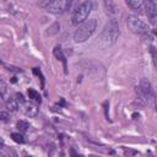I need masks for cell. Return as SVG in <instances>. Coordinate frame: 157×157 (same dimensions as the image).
<instances>
[{
    "instance_id": "cell-1",
    "label": "cell",
    "mask_w": 157,
    "mask_h": 157,
    "mask_svg": "<svg viewBox=\"0 0 157 157\" xmlns=\"http://www.w3.org/2000/svg\"><path fill=\"white\" fill-rule=\"evenodd\" d=\"M118 36H119V25L113 18L104 26L101 33V37H99V44L102 45V48L110 47L112 44L115 43Z\"/></svg>"
},
{
    "instance_id": "cell-2",
    "label": "cell",
    "mask_w": 157,
    "mask_h": 157,
    "mask_svg": "<svg viewBox=\"0 0 157 157\" xmlns=\"http://www.w3.org/2000/svg\"><path fill=\"white\" fill-rule=\"evenodd\" d=\"M97 29V20L96 18H90L86 20L85 22L80 23L77 29L74 33V40L76 43H83L86 42Z\"/></svg>"
},
{
    "instance_id": "cell-3",
    "label": "cell",
    "mask_w": 157,
    "mask_h": 157,
    "mask_svg": "<svg viewBox=\"0 0 157 157\" xmlns=\"http://www.w3.org/2000/svg\"><path fill=\"white\" fill-rule=\"evenodd\" d=\"M91 10H92V2H91L90 0H86V1H83L82 4H80V5L75 9V11H74V13H72V17H71L72 25L78 26L80 23L85 22V21L88 18V16H90Z\"/></svg>"
},
{
    "instance_id": "cell-4",
    "label": "cell",
    "mask_w": 157,
    "mask_h": 157,
    "mask_svg": "<svg viewBox=\"0 0 157 157\" xmlns=\"http://www.w3.org/2000/svg\"><path fill=\"white\" fill-rule=\"evenodd\" d=\"M126 26L135 34H145V33L148 32L147 25L141 18H139L137 16H134V15L128 16V18H126Z\"/></svg>"
},
{
    "instance_id": "cell-5",
    "label": "cell",
    "mask_w": 157,
    "mask_h": 157,
    "mask_svg": "<svg viewBox=\"0 0 157 157\" xmlns=\"http://www.w3.org/2000/svg\"><path fill=\"white\" fill-rule=\"evenodd\" d=\"M72 6V0H53L45 7L48 12L52 13H61L70 10Z\"/></svg>"
},
{
    "instance_id": "cell-6",
    "label": "cell",
    "mask_w": 157,
    "mask_h": 157,
    "mask_svg": "<svg viewBox=\"0 0 157 157\" xmlns=\"http://www.w3.org/2000/svg\"><path fill=\"white\" fill-rule=\"evenodd\" d=\"M136 92L139 93L140 98H141V99H145L146 102L153 99V97H155L153 90H152V87H151V83H150L147 80H142V81L140 82V86H139V88L136 90Z\"/></svg>"
},
{
    "instance_id": "cell-7",
    "label": "cell",
    "mask_w": 157,
    "mask_h": 157,
    "mask_svg": "<svg viewBox=\"0 0 157 157\" xmlns=\"http://www.w3.org/2000/svg\"><path fill=\"white\" fill-rule=\"evenodd\" d=\"M23 112H25V114H26L27 117L34 118V117L38 115L39 109H38V107H37L36 104H33V103H23Z\"/></svg>"
},
{
    "instance_id": "cell-8",
    "label": "cell",
    "mask_w": 157,
    "mask_h": 157,
    "mask_svg": "<svg viewBox=\"0 0 157 157\" xmlns=\"http://www.w3.org/2000/svg\"><path fill=\"white\" fill-rule=\"evenodd\" d=\"M146 13H147V17L150 18L151 23L155 25L156 22V15H157V5H152L150 2L146 4Z\"/></svg>"
},
{
    "instance_id": "cell-9",
    "label": "cell",
    "mask_w": 157,
    "mask_h": 157,
    "mask_svg": "<svg viewBox=\"0 0 157 157\" xmlns=\"http://www.w3.org/2000/svg\"><path fill=\"white\" fill-rule=\"evenodd\" d=\"M53 53H54V55H55V58H56L58 60L63 61V64H64V69H65V72H66V59H65V55H64L61 48H60V47H55L54 50H53Z\"/></svg>"
},
{
    "instance_id": "cell-10",
    "label": "cell",
    "mask_w": 157,
    "mask_h": 157,
    "mask_svg": "<svg viewBox=\"0 0 157 157\" xmlns=\"http://www.w3.org/2000/svg\"><path fill=\"white\" fill-rule=\"evenodd\" d=\"M6 108L10 110V112H16L18 109V102L16 98H10L7 102H6Z\"/></svg>"
},
{
    "instance_id": "cell-11",
    "label": "cell",
    "mask_w": 157,
    "mask_h": 157,
    "mask_svg": "<svg viewBox=\"0 0 157 157\" xmlns=\"http://www.w3.org/2000/svg\"><path fill=\"white\" fill-rule=\"evenodd\" d=\"M144 1L145 0H126V4L131 10H139L142 6Z\"/></svg>"
},
{
    "instance_id": "cell-12",
    "label": "cell",
    "mask_w": 157,
    "mask_h": 157,
    "mask_svg": "<svg viewBox=\"0 0 157 157\" xmlns=\"http://www.w3.org/2000/svg\"><path fill=\"white\" fill-rule=\"evenodd\" d=\"M17 129H18L21 132H26V131H28V129H29V124H28L27 121H25V120H18V121H17Z\"/></svg>"
},
{
    "instance_id": "cell-13",
    "label": "cell",
    "mask_w": 157,
    "mask_h": 157,
    "mask_svg": "<svg viewBox=\"0 0 157 157\" xmlns=\"http://www.w3.org/2000/svg\"><path fill=\"white\" fill-rule=\"evenodd\" d=\"M11 139H12L15 142H17V144H23V142H25V137H23V135L20 134V132H12V134H11Z\"/></svg>"
},
{
    "instance_id": "cell-14",
    "label": "cell",
    "mask_w": 157,
    "mask_h": 157,
    "mask_svg": "<svg viewBox=\"0 0 157 157\" xmlns=\"http://www.w3.org/2000/svg\"><path fill=\"white\" fill-rule=\"evenodd\" d=\"M28 97H29L31 99H34V101L40 102V96H39V93H38L36 90H33V88H29V90H28Z\"/></svg>"
},
{
    "instance_id": "cell-15",
    "label": "cell",
    "mask_w": 157,
    "mask_h": 157,
    "mask_svg": "<svg viewBox=\"0 0 157 157\" xmlns=\"http://www.w3.org/2000/svg\"><path fill=\"white\" fill-rule=\"evenodd\" d=\"M104 6H105V9H107V12H109V13H113L114 10H115L113 0H104Z\"/></svg>"
},
{
    "instance_id": "cell-16",
    "label": "cell",
    "mask_w": 157,
    "mask_h": 157,
    "mask_svg": "<svg viewBox=\"0 0 157 157\" xmlns=\"http://www.w3.org/2000/svg\"><path fill=\"white\" fill-rule=\"evenodd\" d=\"M6 90H7V86H6V83H5L2 80H0V92L4 94V93L6 92Z\"/></svg>"
},
{
    "instance_id": "cell-17",
    "label": "cell",
    "mask_w": 157,
    "mask_h": 157,
    "mask_svg": "<svg viewBox=\"0 0 157 157\" xmlns=\"http://www.w3.org/2000/svg\"><path fill=\"white\" fill-rule=\"evenodd\" d=\"M33 72H34L36 75H38V76L40 77V80H42V85H43V83H44V78H43V75H42L40 70H39L38 67H34V69H33Z\"/></svg>"
},
{
    "instance_id": "cell-18",
    "label": "cell",
    "mask_w": 157,
    "mask_h": 157,
    "mask_svg": "<svg viewBox=\"0 0 157 157\" xmlns=\"http://www.w3.org/2000/svg\"><path fill=\"white\" fill-rule=\"evenodd\" d=\"M16 99H17V102L18 103H25V98H23V96H22V93H16Z\"/></svg>"
},
{
    "instance_id": "cell-19",
    "label": "cell",
    "mask_w": 157,
    "mask_h": 157,
    "mask_svg": "<svg viewBox=\"0 0 157 157\" xmlns=\"http://www.w3.org/2000/svg\"><path fill=\"white\" fill-rule=\"evenodd\" d=\"M0 120L7 121V120H9V115H7V113H5V112H0Z\"/></svg>"
},
{
    "instance_id": "cell-20",
    "label": "cell",
    "mask_w": 157,
    "mask_h": 157,
    "mask_svg": "<svg viewBox=\"0 0 157 157\" xmlns=\"http://www.w3.org/2000/svg\"><path fill=\"white\" fill-rule=\"evenodd\" d=\"M4 145H5V141H4V139L0 136V148H2V147H4Z\"/></svg>"
},
{
    "instance_id": "cell-21",
    "label": "cell",
    "mask_w": 157,
    "mask_h": 157,
    "mask_svg": "<svg viewBox=\"0 0 157 157\" xmlns=\"http://www.w3.org/2000/svg\"><path fill=\"white\" fill-rule=\"evenodd\" d=\"M147 2H150L152 5H157V0H147Z\"/></svg>"
},
{
    "instance_id": "cell-22",
    "label": "cell",
    "mask_w": 157,
    "mask_h": 157,
    "mask_svg": "<svg viewBox=\"0 0 157 157\" xmlns=\"http://www.w3.org/2000/svg\"><path fill=\"white\" fill-rule=\"evenodd\" d=\"M2 102H4V94H2L1 92H0V104H1Z\"/></svg>"
}]
</instances>
